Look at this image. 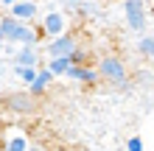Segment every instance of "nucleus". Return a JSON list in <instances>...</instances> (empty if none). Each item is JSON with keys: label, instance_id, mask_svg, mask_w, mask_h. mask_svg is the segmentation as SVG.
Returning <instances> with one entry per match:
<instances>
[{"label": "nucleus", "instance_id": "obj_1", "mask_svg": "<svg viewBox=\"0 0 154 151\" xmlns=\"http://www.w3.org/2000/svg\"><path fill=\"white\" fill-rule=\"evenodd\" d=\"M95 70H98V78H104L115 90H126L129 87V70H126V62L121 56H101Z\"/></svg>", "mask_w": 154, "mask_h": 151}, {"label": "nucleus", "instance_id": "obj_2", "mask_svg": "<svg viewBox=\"0 0 154 151\" xmlns=\"http://www.w3.org/2000/svg\"><path fill=\"white\" fill-rule=\"evenodd\" d=\"M79 45H81V42L73 37V34H62V37H56V39H48L42 45V50H45L48 59H70Z\"/></svg>", "mask_w": 154, "mask_h": 151}, {"label": "nucleus", "instance_id": "obj_3", "mask_svg": "<svg viewBox=\"0 0 154 151\" xmlns=\"http://www.w3.org/2000/svg\"><path fill=\"white\" fill-rule=\"evenodd\" d=\"M123 17H126V25L137 34H146L149 28V6L140 3V0H129L123 3Z\"/></svg>", "mask_w": 154, "mask_h": 151}, {"label": "nucleus", "instance_id": "obj_4", "mask_svg": "<svg viewBox=\"0 0 154 151\" xmlns=\"http://www.w3.org/2000/svg\"><path fill=\"white\" fill-rule=\"evenodd\" d=\"M39 31H42V37H48V39H56L62 37V34H67V17L65 11H48V14H42L39 20Z\"/></svg>", "mask_w": 154, "mask_h": 151}, {"label": "nucleus", "instance_id": "obj_5", "mask_svg": "<svg viewBox=\"0 0 154 151\" xmlns=\"http://www.w3.org/2000/svg\"><path fill=\"white\" fill-rule=\"evenodd\" d=\"M6 50L11 53V65L14 67H34V70H39L45 65L42 48H11V45H6Z\"/></svg>", "mask_w": 154, "mask_h": 151}, {"label": "nucleus", "instance_id": "obj_6", "mask_svg": "<svg viewBox=\"0 0 154 151\" xmlns=\"http://www.w3.org/2000/svg\"><path fill=\"white\" fill-rule=\"evenodd\" d=\"M3 8H8V17H14V20L23 23V25H34L37 23V14H39V6L37 3H25V0H20V3L6 0Z\"/></svg>", "mask_w": 154, "mask_h": 151}, {"label": "nucleus", "instance_id": "obj_7", "mask_svg": "<svg viewBox=\"0 0 154 151\" xmlns=\"http://www.w3.org/2000/svg\"><path fill=\"white\" fill-rule=\"evenodd\" d=\"M6 109L17 112V115H31L37 109V98H34L31 92H11L6 98Z\"/></svg>", "mask_w": 154, "mask_h": 151}, {"label": "nucleus", "instance_id": "obj_8", "mask_svg": "<svg viewBox=\"0 0 154 151\" xmlns=\"http://www.w3.org/2000/svg\"><path fill=\"white\" fill-rule=\"evenodd\" d=\"M67 81H76V84H84V87H95L101 78H98V70L95 65H87V67H70L67 70Z\"/></svg>", "mask_w": 154, "mask_h": 151}, {"label": "nucleus", "instance_id": "obj_9", "mask_svg": "<svg viewBox=\"0 0 154 151\" xmlns=\"http://www.w3.org/2000/svg\"><path fill=\"white\" fill-rule=\"evenodd\" d=\"M51 84H53V73L42 65V67L37 70V78H34V84L28 87V92L34 95V98H42V95L48 92V87H51Z\"/></svg>", "mask_w": 154, "mask_h": 151}, {"label": "nucleus", "instance_id": "obj_10", "mask_svg": "<svg viewBox=\"0 0 154 151\" xmlns=\"http://www.w3.org/2000/svg\"><path fill=\"white\" fill-rule=\"evenodd\" d=\"M45 67L53 73V78H59V76L65 78V76H67V70L73 67V65H70V59H45Z\"/></svg>", "mask_w": 154, "mask_h": 151}, {"label": "nucleus", "instance_id": "obj_11", "mask_svg": "<svg viewBox=\"0 0 154 151\" xmlns=\"http://www.w3.org/2000/svg\"><path fill=\"white\" fill-rule=\"evenodd\" d=\"M137 50H140V56L154 59V34H143L137 39Z\"/></svg>", "mask_w": 154, "mask_h": 151}, {"label": "nucleus", "instance_id": "obj_12", "mask_svg": "<svg viewBox=\"0 0 154 151\" xmlns=\"http://www.w3.org/2000/svg\"><path fill=\"white\" fill-rule=\"evenodd\" d=\"M3 151H28V140H25L23 134H11V137L6 140Z\"/></svg>", "mask_w": 154, "mask_h": 151}, {"label": "nucleus", "instance_id": "obj_13", "mask_svg": "<svg viewBox=\"0 0 154 151\" xmlns=\"http://www.w3.org/2000/svg\"><path fill=\"white\" fill-rule=\"evenodd\" d=\"M14 73H17V78H20L25 87H31L34 78H37V70H34V67H14Z\"/></svg>", "mask_w": 154, "mask_h": 151}, {"label": "nucleus", "instance_id": "obj_14", "mask_svg": "<svg viewBox=\"0 0 154 151\" xmlns=\"http://www.w3.org/2000/svg\"><path fill=\"white\" fill-rule=\"evenodd\" d=\"M143 148H146V146H143V137L134 134V137L126 140V151H143Z\"/></svg>", "mask_w": 154, "mask_h": 151}, {"label": "nucleus", "instance_id": "obj_15", "mask_svg": "<svg viewBox=\"0 0 154 151\" xmlns=\"http://www.w3.org/2000/svg\"><path fill=\"white\" fill-rule=\"evenodd\" d=\"M3 50H6V45H3V42H0V53H3Z\"/></svg>", "mask_w": 154, "mask_h": 151}, {"label": "nucleus", "instance_id": "obj_16", "mask_svg": "<svg viewBox=\"0 0 154 151\" xmlns=\"http://www.w3.org/2000/svg\"><path fill=\"white\" fill-rule=\"evenodd\" d=\"M0 42H3V45H6V39H3V34H0Z\"/></svg>", "mask_w": 154, "mask_h": 151}]
</instances>
